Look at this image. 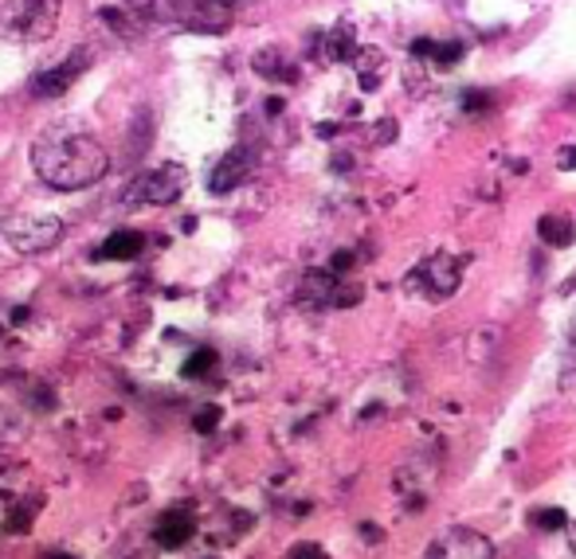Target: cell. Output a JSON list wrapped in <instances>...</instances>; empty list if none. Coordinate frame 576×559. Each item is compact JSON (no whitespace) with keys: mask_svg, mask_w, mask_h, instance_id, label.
<instances>
[{"mask_svg":"<svg viewBox=\"0 0 576 559\" xmlns=\"http://www.w3.org/2000/svg\"><path fill=\"white\" fill-rule=\"evenodd\" d=\"M32 169L44 185L75 192V188H87L107 177L110 157L87 134H44L32 145Z\"/></svg>","mask_w":576,"mask_h":559,"instance_id":"cell-1","label":"cell"},{"mask_svg":"<svg viewBox=\"0 0 576 559\" xmlns=\"http://www.w3.org/2000/svg\"><path fill=\"white\" fill-rule=\"evenodd\" d=\"M154 16L185 32H224L232 24V0H154Z\"/></svg>","mask_w":576,"mask_h":559,"instance_id":"cell-2","label":"cell"},{"mask_svg":"<svg viewBox=\"0 0 576 559\" xmlns=\"http://www.w3.org/2000/svg\"><path fill=\"white\" fill-rule=\"evenodd\" d=\"M59 16V0H4L0 4V32L12 40H44Z\"/></svg>","mask_w":576,"mask_h":559,"instance_id":"cell-3","label":"cell"},{"mask_svg":"<svg viewBox=\"0 0 576 559\" xmlns=\"http://www.w3.org/2000/svg\"><path fill=\"white\" fill-rule=\"evenodd\" d=\"M185 185H189V172L180 169L177 160H165V165H157V169L142 172V177L130 185V204H173L180 192H185Z\"/></svg>","mask_w":576,"mask_h":559,"instance_id":"cell-4","label":"cell"},{"mask_svg":"<svg viewBox=\"0 0 576 559\" xmlns=\"http://www.w3.org/2000/svg\"><path fill=\"white\" fill-rule=\"evenodd\" d=\"M423 559H495L487 536H478L475 528H443L432 544H428V556Z\"/></svg>","mask_w":576,"mask_h":559,"instance_id":"cell-5","label":"cell"},{"mask_svg":"<svg viewBox=\"0 0 576 559\" xmlns=\"http://www.w3.org/2000/svg\"><path fill=\"white\" fill-rule=\"evenodd\" d=\"M4 235H9V243L20 255H40V250L59 243L64 223L52 220V215H40V220H9L4 223Z\"/></svg>","mask_w":576,"mask_h":559,"instance_id":"cell-6","label":"cell"},{"mask_svg":"<svg viewBox=\"0 0 576 559\" xmlns=\"http://www.w3.org/2000/svg\"><path fill=\"white\" fill-rule=\"evenodd\" d=\"M255 160H259V153H255L252 145H240V149L224 153V157L217 160L212 177H208V188H212L217 195H224V192H232V188H240L255 172Z\"/></svg>","mask_w":576,"mask_h":559,"instance_id":"cell-7","label":"cell"},{"mask_svg":"<svg viewBox=\"0 0 576 559\" xmlns=\"http://www.w3.org/2000/svg\"><path fill=\"white\" fill-rule=\"evenodd\" d=\"M459 275H463V258H447V255L428 258V262L420 267V282L428 286L432 298H447V293H455Z\"/></svg>","mask_w":576,"mask_h":559,"instance_id":"cell-8","label":"cell"},{"mask_svg":"<svg viewBox=\"0 0 576 559\" xmlns=\"http://www.w3.org/2000/svg\"><path fill=\"white\" fill-rule=\"evenodd\" d=\"M192 536H197V516L189 508H169V513H162V521L154 528V540L162 548H185Z\"/></svg>","mask_w":576,"mask_h":559,"instance_id":"cell-9","label":"cell"},{"mask_svg":"<svg viewBox=\"0 0 576 559\" xmlns=\"http://www.w3.org/2000/svg\"><path fill=\"white\" fill-rule=\"evenodd\" d=\"M82 67H87V52H71V55H67V63H59L55 71L40 75V79L32 82V90H36L40 98H55V94H64V90L71 87V82L82 75Z\"/></svg>","mask_w":576,"mask_h":559,"instance_id":"cell-10","label":"cell"},{"mask_svg":"<svg viewBox=\"0 0 576 559\" xmlns=\"http://www.w3.org/2000/svg\"><path fill=\"white\" fill-rule=\"evenodd\" d=\"M142 250H145L142 232H114L99 247V258H107V262H130V258H137Z\"/></svg>","mask_w":576,"mask_h":559,"instance_id":"cell-11","label":"cell"},{"mask_svg":"<svg viewBox=\"0 0 576 559\" xmlns=\"http://www.w3.org/2000/svg\"><path fill=\"white\" fill-rule=\"evenodd\" d=\"M538 235L550 243V247H568V243L576 239V227H573V220H565V215H541Z\"/></svg>","mask_w":576,"mask_h":559,"instance_id":"cell-12","label":"cell"},{"mask_svg":"<svg viewBox=\"0 0 576 559\" xmlns=\"http://www.w3.org/2000/svg\"><path fill=\"white\" fill-rule=\"evenodd\" d=\"M463 52H467L463 44H432V40H416L412 44V55H428V59H435V67H455Z\"/></svg>","mask_w":576,"mask_h":559,"instance_id":"cell-13","label":"cell"},{"mask_svg":"<svg viewBox=\"0 0 576 559\" xmlns=\"http://www.w3.org/2000/svg\"><path fill=\"white\" fill-rule=\"evenodd\" d=\"M212 368H217V353H212V348H197V353L185 360L180 372H185V380H200V376H208Z\"/></svg>","mask_w":576,"mask_h":559,"instance_id":"cell-14","label":"cell"},{"mask_svg":"<svg viewBox=\"0 0 576 559\" xmlns=\"http://www.w3.org/2000/svg\"><path fill=\"white\" fill-rule=\"evenodd\" d=\"M533 528H541V533H561V528H568V516L565 508H538V513L530 516Z\"/></svg>","mask_w":576,"mask_h":559,"instance_id":"cell-15","label":"cell"},{"mask_svg":"<svg viewBox=\"0 0 576 559\" xmlns=\"http://www.w3.org/2000/svg\"><path fill=\"white\" fill-rule=\"evenodd\" d=\"M220 418H224V411L220 407H200L197 418H192V426H197V435H212L220 426Z\"/></svg>","mask_w":576,"mask_h":559,"instance_id":"cell-16","label":"cell"},{"mask_svg":"<svg viewBox=\"0 0 576 559\" xmlns=\"http://www.w3.org/2000/svg\"><path fill=\"white\" fill-rule=\"evenodd\" d=\"M330 55H333V59H353L350 27H337V32L330 36Z\"/></svg>","mask_w":576,"mask_h":559,"instance_id":"cell-17","label":"cell"},{"mask_svg":"<svg viewBox=\"0 0 576 559\" xmlns=\"http://www.w3.org/2000/svg\"><path fill=\"white\" fill-rule=\"evenodd\" d=\"M290 559H330V556H325L322 544H295V548H290Z\"/></svg>","mask_w":576,"mask_h":559,"instance_id":"cell-18","label":"cell"},{"mask_svg":"<svg viewBox=\"0 0 576 559\" xmlns=\"http://www.w3.org/2000/svg\"><path fill=\"white\" fill-rule=\"evenodd\" d=\"M557 165H561V169H576V145H565V149H561L557 153Z\"/></svg>","mask_w":576,"mask_h":559,"instance_id":"cell-19","label":"cell"},{"mask_svg":"<svg viewBox=\"0 0 576 559\" xmlns=\"http://www.w3.org/2000/svg\"><path fill=\"white\" fill-rule=\"evenodd\" d=\"M353 267V250H337V255H333V275H337V270H350Z\"/></svg>","mask_w":576,"mask_h":559,"instance_id":"cell-20","label":"cell"},{"mask_svg":"<svg viewBox=\"0 0 576 559\" xmlns=\"http://www.w3.org/2000/svg\"><path fill=\"white\" fill-rule=\"evenodd\" d=\"M44 559H75V556H67V551H47Z\"/></svg>","mask_w":576,"mask_h":559,"instance_id":"cell-21","label":"cell"},{"mask_svg":"<svg viewBox=\"0 0 576 559\" xmlns=\"http://www.w3.org/2000/svg\"><path fill=\"white\" fill-rule=\"evenodd\" d=\"M568 544H573V551H576V524L568 528Z\"/></svg>","mask_w":576,"mask_h":559,"instance_id":"cell-22","label":"cell"}]
</instances>
